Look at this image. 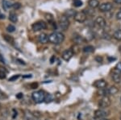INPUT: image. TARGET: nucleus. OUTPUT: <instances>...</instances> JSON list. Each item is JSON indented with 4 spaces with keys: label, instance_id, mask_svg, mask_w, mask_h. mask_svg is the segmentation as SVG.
Masks as SVG:
<instances>
[{
    "label": "nucleus",
    "instance_id": "473e14b6",
    "mask_svg": "<svg viewBox=\"0 0 121 120\" xmlns=\"http://www.w3.org/2000/svg\"><path fill=\"white\" fill-rule=\"evenodd\" d=\"M5 15H0V19H4Z\"/></svg>",
    "mask_w": 121,
    "mask_h": 120
},
{
    "label": "nucleus",
    "instance_id": "9d476101",
    "mask_svg": "<svg viewBox=\"0 0 121 120\" xmlns=\"http://www.w3.org/2000/svg\"><path fill=\"white\" fill-rule=\"evenodd\" d=\"M93 86L97 89H100V90H103V89H105L107 86V83L105 80L103 79H101V80H98L96 81L95 83L93 84Z\"/></svg>",
    "mask_w": 121,
    "mask_h": 120
},
{
    "label": "nucleus",
    "instance_id": "a878e982",
    "mask_svg": "<svg viewBox=\"0 0 121 120\" xmlns=\"http://www.w3.org/2000/svg\"><path fill=\"white\" fill-rule=\"evenodd\" d=\"M115 69L117 71H119L120 73H121V62H119L117 65H116V68H115Z\"/></svg>",
    "mask_w": 121,
    "mask_h": 120
},
{
    "label": "nucleus",
    "instance_id": "dca6fc26",
    "mask_svg": "<svg viewBox=\"0 0 121 120\" xmlns=\"http://www.w3.org/2000/svg\"><path fill=\"white\" fill-rule=\"evenodd\" d=\"M107 94H111V95H115V94H116L117 93L119 92V89L117 88L116 86H111L110 88L108 89V90H107Z\"/></svg>",
    "mask_w": 121,
    "mask_h": 120
},
{
    "label": "nucleus",
    "instance_id": "7ed1b4c3",
    "mask_svg": "<svg viewBox=\"0 0 121 120\" xmlns=\"http://www.w3.org/2000/svg\"><path fill=\"white\" fill-rule=\"evenodd\" d=\"M112 101H111L110 98L108 96H103L99 102V106L101 109H106V108L109 107L111 106Z\"/></svg>",
    "mask_w": 121,
    "mask_h": 120
},
{
    "label": "nucleus",
    "instance_id": "f8f14e48",
    "mask_svg": "<svg viewBox=\"0 0 121 120\" xmlns=\"http://www.w3.org/2000/svg\"><path fill=\"white\" fill-rule=\"evenodd\" d=\"M112 79L116 83H120L121 82V73L119 71L114 69L112 73Z\"/></svg>",
    "mask_w": 121,
    "mask_h": 120
},
{
    "label": "nucleus",
    "instance_id": "cd10ccee",
    "mask_svg": "<svg viewBox=\"0 0 121 120\" xmlns=\"http://www.w3.org/2000/svg\"><path fill=\"white\" fill-rule=\"evenodd\" d=\"M21 7V5L19 4V3H14V4L12 5V7L13 8H15V9H19V7Z\"/></svg>",
    "mask_w": 121,
    "mask_h": 120
},
{
    "label": "nucleus",
    "instance_id": "7c9ffc66",
    "mask_svg": "<svg viewBox=\"0 0 121 120\" xmlns=\"http://www.w3.org/2000/svg\"><path fill=\"white\" fill-rule=\"evenodd\" d=\"M114 2L117 4H121V0H114Z\"/></svg>",
    "mask_w": 121,
    "mask_h": 120
},
{
    "label": "nucleus",
    "instance_id": "423d86ee",
    "mask_svg": "<svg viewBox=\"0 0 121 120\" xmlns=\"http://www.w3.org/2000/svg\"><path fill=\"white\" fill-rule=\"evenodd\" d=\"M108 115L109 114L107 111H105V110H103V109H99L95 111L94 117H95V119L99 120V119H105Z\"/></svg>",
    "mask_w": 121,
    "mask_h": 120
},
{
    "label": "nucleus",
    "instance_id": "72a5a7b5",
    "mask_svg": "<svg viewBox=\"0 0 121 120\" xmlns=\"http://www.w3.org/2000/svg\"><path fill=\"white\" fill-rule=\"evenodd\" d=\"M99 120H109V119H99Z\"/></svg>",
    "mask_w": 121,
    "mask_h": 120
},
{
    "label": "nucleus",
    "instance_id": "c85d7f7f",
    "mask_svg": "<svg viewBox=\"0 0 121 120\" xmlns=\"http://www.w3.org/2000/svg\"><path fill=\"white\" fill-rule=\"evenodd\" d=\"M116 19L117 20H121V11H119L116 14Z\"/></svg>",
    "mask_w": 121,
    "mask_h": 120
},
{
    "label": "nucleus",
    "instance_id": "6ab92c4d",
    "mask_svg": "<svg viewBox=\"0 0 121 120\" xmlns=\"http://www.w3.org/2000/svg\"><path fill=\"white\" fill-rule=\"evenodd\" d=\"M9 19L12 23H16L17 21H18V17H17L16 14L11 12V13H10V15H9Z\"/></svg>",
    "mask_w": 121,
    "mask_h": 120
},
{
    "label": "nucleus",
    "instance_id": "f3484780",
    "mask_svg": "<svg viewBox=\"0 0 121 120\" xmlns=\"http://www.w3.org/2000/svg\"><path fill=\"white\" fill-rule=\"evenodd\" d=\"M88 5L91 8H96L99 6V2L98 0H89L88 1Z\"/></svg>",
    "mask_w": 121,
    "mask_h": 120
},
{
    "label": "nucleus",
    "instance_id": "bb28decb",
    "mask_svg": "<svg viewBox=\"0 0 121 120\" xmlns=\"http://www.w3.org/2000/svg\"><path fill=\"white\" fill-rule=\"evenodd\" d=\"M52 100V95L51 94H48V96H45V99H44V101H46V102H51Z\"/></svg>",
    "mask_w": 121,
    "mask_h": 120
},
{
    "label": "nucleus",
    "instance_id": "6e6552de",
    "mask_svg": "<svg viewBox=\"0 0 121 120\" xmlns=\"http://www.w3.org/2000/svg\"><path fill=\"white\" fill-rule=\"evenodd\" d=\"M73 53H73V50H72L71 48H69V49H67V50H65V51L63 52L61 57H62V58H63V60H65V61H69V60L73 57Z\"/></svg>",
    "mask_w": 121,
    "mask_h": 120
},
{
    "label": "nucleus",
    "instance_id": "4468645a",
    "mask_svg": "<svg viewBox=\"0 0 121 120\" xmlns=\"http://www.w3.org/2000/svg\"><path fill=\"white\" fill-rule=\"evenodd\" d=\"M76 13H77V12H76L74 10L69 9V10H67V11H65V13H64V15L67 17V18H71V17H73V18H74Z\"/></svg>",
    "mask_w": 121,
    "mask_h": 120
},
{
    "label": "nucleus",
    "instance_id": "9b49d317",
    "mask_svg": "<svg viewBox=\"0 0 121 120\" xmlns=\"http://www.w3.org/2000/svg\"><path fill=\"white\" fill-rule=\"evenodd\" d=\"M95 24L100 28H104L106 27V20L103 18L102 16H98L96 19H95Z\"/></svg>",
    "mask_w": 121,
    "mask_h": 120
},
{
    "label": "nucleus",
    "instance_id": "2eb2a0df",
    "mask_svg": "<svg viewBox=\"0 0 121 120\" xmlns=\"http://www.w3.org/2000/svg\"><path fill=\"white\" fill-rule=\"evenodd\" d=\"M73 41H74V43L76 44H81L85 43L86 40L81 36H76L75 37L73 38Z\"/></svg>",
    "mask_w": 121,
    "mask_h": 120
},
{
    "label": "nucleus",
    "instance_id": "39448f33",
    "mask_svg": "<svg viewBox=\"0 0 121 120\" xmlns=\"http://www.w3.org/2000/svg\"><path fill=\"white\" fill-rule=\"evenodd\" d=\"M46 28H47L46 23L44 22V21H38V22L33 24L32 26V28L34 32H39V31L44 30Z\"/></svg>",
    "mask_w": 121,
    "mask_h": 120
},
{
    "label": "nucleus",
    "instance_id": "a211bd4d",
    "mask_svg": "<svg viewBox=\"0 0 121 120\" xmlns=\"http://www.w3.org/2000/svg\"><path fill=\"white\" fill-rule=\"evenodd\" d=\"M82 51L86 53H93V52L95 51V48L91 45H87V46H86V47L83 48Z\"/></svg>",
    "mask_w": 121,
    "mask_h": 120
},
{
    "label": "nucleus",
    "instance_id": "ddd939ff",
    "mask_svg": "<svg viewBox=\"0 0 121 120\" xmlns=\"http://www.w3.org/2000/svg\"><path fill=\"white\" fill-rule=\"evenodd\" d=\"M38 41L40 44H46L48 42V36L45 33H42L38 36Z\"/></svg>",
    "mask_w": 121,
    "mask_h": 120
},
{
    "label": "nucleus",
    "instance_id": "c756f323",
    "mask_svg": "<svg viewBox=\"0 0 121 120\" xmlns=\"http://www.w3.org/2000/svg\"><path fill=\"white\" fill-rule=\"evenodd\" d=\"M95 60H96L98 62H101L103 59H102V57H95Z\"/></svg>",
    "mask_w": 121,
    "mask_h": 120
},
{
    "label": "nucleus",
    "instance_id": "1a4fd4ad",
    "mask_svg": "<svg viewBox=\"0 0 121 120\" xmlns=\"http://www.w3.org/2000/svg\"><path fill=\"white\" fill-rule=\"evenodd\" d=\"M113 6L111 3H103L99 6V11L102 12H107L112 9Z\"/></svg>",
    "mask_w": 121,
    "mask_h": 120
},
{
    "label": "nucleus",
    "instance_id": "5701e85b",
    "mask_svg": "<svg viewBox=\"0 0 121 120\" xmlns=\"http://www.w3.org/2000/svg\"><path fill=\"white\" fill-rule=\"evenodd\" d=\"M83 3L82 0H73V5H74V7H81V6H82Z\"/></svg>",
    "mask_w": 121,
    "mask_h": 120
},
{
    "label": "nucleus",
    "instance_id": "393cba45",
    "mask_svg": "<svg viewBox=\"0 0 121 120\" xmlns=\"http://www.w3.org/2000/svg\"><path fill=\"white\" fill-rule=\"evenodd\" d=\"M19 77V74H17V75H14L13 77H11V78H9V82H13V81H15V80H17Z\"/></svg>",
    "mask_w": 121,
    "mask_h": 120
},
{
    "label": "nucleus",
    "instance_id": "f03ea898",
    "mask_svg": "<svg viewBox=\"0 0 121 120\" xmlns=\"http://www.w3.org/2000/svg\"><path fill=\"white\" fill-rule=\"evenodd\" d=\"M32 98L36 103H41L45 99V94L42 90H38V91H35L32 93Z\"/></svg>",
    "mask_w": 121,
    "mask_h": 120
},
{
    "label": "nucleus",
    "instance_id": "aec40b11",
    "mask_svg": "<svg viewBox=\"0 0 121 120\" xmlns=\"http://www.w3.org/2000/svg\"><path fill=\"white\" fill-rule=\"evenodd\" d=\"M12 5H13L12 3H11L9 1H7V0H3V7L5 10L9 9L10 7H12Z\"/></svg>",
    "mask_w": 121,
    "mask_h": 120
},
{
    "label": "nucleus",
    "instance_id": "c9c22d12",
    "mask_svg": "<svg viewBox=\"0 0 121 120\" xmlns=\"http://www.w3.org/2000/svg\"><path fill=\"white\" fill-rule=\"evenodd\" d=\"M35 120H38V119H35Z\"/></svg>",
    "mask_w": 121,
    "mask_h": 120
},
{
    "label": "nucleus",
    "instance_id": "2f4dec72",
    "mask_svg": "<svg viewBox=\"0 0 121 120\" xmlns=\"http://www.w3.org/2000/svg\"><path fill=\"white\" fill-rule=\"evenodd\" d=\"M21 97H23V94H18V95H17V98H21Z\"/></svg>",
    "mask_w": 121,
    "mask_h": 120
},
{
    "label": "nucleus",
    "instance_id": "412c9836",
    "mask_svg": "<svg viewBox=\"0 0 121 120\" xmlns=\"http://www.w3.org/2000/svg\"><path fill=\"white\" fill-rule=\"evenodd\" d=\"M113 37L117 40H121V29L117 30L113 34Z\"/></svg>",
    "mask_w": 121,
    "mask_h": 120
},
{
    "label": "nucleus",
    "instance_id": "4be33fe9",
    "mask_svg": "<svg viewBox=\"0 0 121 120\" xmlns=\"http://www.w3.org/2000/svg\"><path fill=\"white\" fill-rule=\"evenodd\" d=\"M7 77V71L5 70V69L0 68V79H4Z\"/></svg>",
    "mask_w": 121,
    "mask_h": 120
},
{
    "label": "nucleus",
    "instance_id": "f704fd0d",
    "mask_svg": "<svg viewBox=\"0 0 121 120\" xmlns=\"http://www.w3.org/2000/svg\"><path fill=\"white\" fill-rule=\"evenodd\" d=\"M120 11H121V8H120Z\"/></svg>",
    "mask_w": 121,
    "mask_h": 120
},
{
    "label": "nucleus",
    "instance_id": "f257e3e1",
    "mask_svg": "<svg viewBox=\"0 0 121 120\" xmlns=\"http://www.w3.org/2000/svg\"><path fill=\"white\" fill-rule=\"evenodd\" d=\"M65 40V36L61 32H52L48 36V42L53 44H60Z\"/></svg>",
    "mask_w": 121,
    "mask_h": 120
},
{
    "label": "nucleus",
    "instance_id": "20e7f679",
    "mask_svg": "<svg viewBox=\"0 0 121 120\" xmlns=\"http://www.w3.org/2000/svg\"><path fill=\"white\" fill-rule=\"evenodd\" d=\"M59 25L60 28L63 31H66L69 26V18H67L65 15H62L59 19Z\"/></svg>",
    "mask_w": 121,
    "mask_h": 120
},
{
    "label": "nucleus",
    "instance_id": "b1692460",
    "mask_svg": "<svg viewBox=\"0 0 121 120\" xmlns=\"http://www.w3.org/2000/svg\"><path fill=\"white\" fill-rule=\"evenodd\" d=\"M7 32H15V26H13V25H9V26L7 28Z\"/></svg>",
    "mask_w": 121,
    "mask_h": 120
},
{
    "label": "nucleus",
    "instance_id": "0eeeda50",
    "mask_svg": "<svg viewBox=\"0 0 121 120\" xmlns=\"http://www.w3.org/2000/svg\"><path fill=\"white\" fill-rule=\"evenodd\" d=\"M86 17L87 16L85 11H78V12L76 13L74 16V20L78 23H83L86 20Z\"/></svg>",
    "mask_w": 121,
    "mask_h": 120
}]
</instances>
